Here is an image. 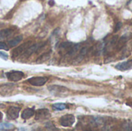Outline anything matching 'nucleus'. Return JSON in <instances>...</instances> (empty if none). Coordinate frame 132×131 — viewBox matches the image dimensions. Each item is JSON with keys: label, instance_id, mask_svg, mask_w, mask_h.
<instances>
[{"label": "nucleus", "instance_id": "f257e3e1", "mask_svg": "<svg viewBox=\"0 0 132 131\" xmlns=\"http://www.w3.org/2000/svg\"><path fill=\"white\" fill-rule=\"evenodd\" d=\"M32 45L31 41H28L22 45H20L19 46L16 47L15 49H13L12 53V58L15 59L18 58L19 56H22V55L26 51V49Z\"/></svg>", "mask_w": 132, "mask_h": 131}, {"label": "nucleus", "instance_id": "f03ea898", "mask_svg": "<svg viewBox=\"0 0 132 131\" xmlns=\"http://www.w3.org/2000/svg\"><path fill=\"white\" fill-rule=\"evenodd\" d=\"M45 42H38V43H35V44H32L27 49L26 51L22 55V58H29L32 53L39 51V49H41L44 46H45Z\"/></svg>", "mask_w": 132, "mask_h": 131}, {"label": "nucleus", "instance_id": "7ed1b4c3", "mask_svg": "<svg viewBox=\"0 0 132 131\" xmlns=\"http://www.w3.org/2000/svg\"><path fill=\"white\" fill-rule=\"evenodd\" d=\"M75 123V117L72 114H66L60 117V124L61 126L65 127H70Z\"/></svg>", "mask_w": 132, "mask_h": 131}, {"label": "nucleus", "instance_id": "20e7f679", "mask_svg": "<svg viewBox=\"0 0 132 131\" xmlns=\"http://www.w3.org/2000/svg\"><path fill=\"white\" fill-rule=\"evenodd\" d=\"M48 90L49 91L56 96H59V95H63L66 93L68 92V89L65 86H59V85H52V86H48Z\"/></svg>", "mask_w": 132, "mask_h": 131}, {"label": "nucleus", "instance_id": "39448f33", "mask_svg": "<svg viewBox=\"0 0 132 131\" xmlns=\"http://www.w3.org/2000/svg\"><path fill=\"white\" fill-rule=\"evenodd\" d=\"M47 81H48V78L43 77V76H34L27 80V82L29 84H31L32 86H43Z\"/></svg>", "mask_w": 132, "mask_h": 131}, {"label": "nucleus", "instance_id": "423d86ee", "mask_svg": "<svg viewBox=\"0 0 132 131\" xmlns=\"http://www.w3.org/2000/svg\"><path fill=\"white\" fill-rule=\"evenodd\" d=\"M36 113V120L38 121H43L45 120H47L50 117V112L49 110L44 108V109H39L35 113Z\"/></svg>", "mask_w": 132, "mask_h": 131}, {"label": "nucleus", "instance_id": "0eeeda50", "mask_svg": "<svg viewBox=\"0 0 132 131\" xmlns=\"http://www.w3.org/2000/svg\"><path fill=\"white\" fill-rule=\"evenodd\" d=\"M6 77L12 82H17L21 80L23 76H24V73L21 71H10L5 73Z\"/></svg>", "mask_w": 132, "mask_h": 131}, {"label": "nucleus", "instance_id": "6e6552de", "mask_svg": "<svg viewBox=\"0 0 132 131\" xmlns=\"http://www.w3.org/2000/svg\"><path fill=\"white\" fill-rule=\"evenodd\" d=\"M15 88L14 84L11 83H5L2 86H0V94L2 96H8L9 95Z\"/></svg>", "mask_w": 132, "mask_h": 131}, {"label": "nucleus", "instance_id": "1a4fd4ad", "mask_svg": "<svg viewBox=\"0 0 132 131\" xmlns=\"http://www.w3.org/2000/svg\"><path fill=\"white\" fill-rule=\"evenodd\" d=\"M20 108L18 107H11L7 110V117L10 120H15L19 117Z\"/></svg>", "mask_w": 132, "mask_h": 131}, {"label": "nucleus", "instance_id": "9d476101", "mask_svg": "<svg viewBox=\"0 0 132 131\" xmlns=\"http://www.w3.org/2000/svg\"><path fill=\"white\" fill-rule=\"evenodd\" d=\"M131 33H125L124 35H122V36L119 39V40H118L116 47H117V50H121L125 45L127 43L128 40H129V39L131 38Z\"/></svg>", "mask_w": 132, "mask_h": 131}, {"label": "nucleus", "instance_id": "9b49d317", "mask_svg": "<svg viewBox=\"0 0 132 131\" xmlns=\"http://www.w3.org/2000/svg\"><path fill=\"white\" fill-rule=\"evenodd\" d=\"M115 68L120 71H126L132 68V59H129L125 62L120 63L115 66Z\"/></svg>", "mask_w": 132, "mask_h": 131}, {"label": "nucleus", "instance_id": "f8f14e48", "mask_svg": "<svg viewBox=\"0 0 132 131\" xmlns=\"http://www.w3.org/2000/svg\"><path fill=\"white\" fill-rule=\"evenodd\" d=\"M35 113L36 112H35L34 108H26L22 111L21 117L23 120H28V119L31 118L32 116H34Z\"/></svg>", "mask_w": 132, "mask_h": 131}, {"label": "nucleus", "instance_id": "ddd939ff", "mask_svg": "<svg viewBox=\"0 0 132 131\" xmlns=\"http://www.w3.org/2000/svg\"><path fill=\"white\" fill-rule=\"evenodd\" d=\"M81 49V44L80 43H78V44H73L70 49L67 51V55L70 56H74L76 53H77V52L80 51V49Z\"/></svg>", "mask_w": 132, "mask_h": 131}, {"label": "nucleus", "instance_id": "4468645a", "mask_svg": "<svg viewBox=\"0 0 132 131\" xmlns=\"http://www.w3.org/2000/svg\"><path fill=\"white\" fill-rule=\"evenodd\" d=\"M22 39H23L22 36V35H19V36H18L13 38L12 39L9 40V41L8 42V46H9V47H15V46H17V45L22 40Z\"/></svg>", "mask_w": 132, "mask_h": 131}, {"label": "nucleus", "instance_id": "2eb2a0df", "mask_svg": "<svg viewBox=\"0 0 132 131\" xmlns=\"http://www.w3.org/2000/svg\"><path fill=\"white\" fill-rule=\"evenodd\" d=\"M12 32H13V29H11V28L1 30L0 31V40H2L5 38L9 37Z\"/></svg>", "mask_w": 132, "mask_h": 131}, {"label": "nucleus", "instance_id": "dca6fc26", "mask_svg": "<svg viewBox=\"0 0 132 131\" xmlns=\"http://www.w3.org/2000/svg\"><path fill=\"white\" fill-rule=\"evenodd\" d=\"M88 51H89V47L88 46H84V47H82L80 49V53H79V56H78V59L81 60L87 54Z\"/></svg>", "mask_w": 132, "mask_h": 131}, {"label": "nucleus", "instance_id": "f3484780", "mask_svg": "<svg viewBox=\"0 0 132 131\" xmlns=\"http://www.w3.org/2000/svg\"><path fill=\"white\" fill-rule=\"evenodd\" d=\"M67 107V106L64 103H55L52 106V108L54 110H58V111H61L65 110Z\"/></svg>", "mask_w": 132, "mask_h": 131}, {"label": "nucleus", "instance_id": "a211bd4d", "mask_svg": "<svg viewBox=\"0 0 132 131\" xmlns=\"http://www.w3.org/2000/svg\"><path fill=\"white\" fill-rule=\"evenodd\" d=\"M73 45V43L71 42H63L60 43L59 47L60 49H68L69 50Z\"/></svg>", "mask_w": 132, "mask_h": 131}, {"label": "nucleus", "instance_id": "6ab92c4d", "mask_svg": "<svg viewBox=\"0 0 132 131\" xmlns=\"http://www.w3.org/2000/svg\"><path fill=\"white\" fill-rule=\"evenodd\" d=\"M13 128V125L9 123H1L0 124V130H8Z\"/></svg>", "mask_w": 132, "mask_h": 131}, {"label": "nucleus", "instance_id": "aec40b11", "mask_svg": "<svg viewBox=\"0 0 132 131\" xmlns=\"http://www.w3.org/2000/svg\"><path fill=\"white\" fill-rule=\"evenodd\" d=\"M122 127L125 130L132 131V122L131 121H125L122 124Z\"/></svg>", "mask_w": 132, "mask_h": 131}, {"label": "nucleus", "instance_id": "412c9836", "mask_svg": "<svg viewBox=\"0 0 132 131\" xmlns=\"http://www.w3.org/2000/svg\"><path fill=\"white\" fill-rule=\"evenodd\" d=\"M50 54L49 53H45L44 55L41 56L39 58H38V59H37L36 63H42V62H43V61H45V60L48 59L50 58Z\"/></svg>", "mask_w": 132, "mask_h": 131}, {"label": "nucleus", "instance_id": "4be33fe9", "mask_svg": "<svg viewBox=\"0 0 132 131\" xmlns=\"http://www.w3.org/2000/svg\"><path fill=\"white\" fill-rule=\"evenodd\" d=\"M45 127H46V129L50 130H57V129L55 127V126H54V124H53L52 121H48L47 123H46V124H45Z\"/></svg>", "mask_w": 132, "mask_h": 131}, {"label": "nucleus", "instance_id": "5701e85b", "mask_svg": "<svg viewBox=\"0 0 132 131\" xmlns=\"http://www.w3.org/2000/svg\"><path fill=\"white\" fill-rule=\"evenodd\" d=\"M0 49H4V50H9V46L4 42H0Z\"/></svg>", "mask_w": 132, "mask_h": 131}, {"label": "nucleus", "instance_id": "b1692460", "mask_svg": "<svg viewBox=\"0 0 132 131\" xmlns=\"http://www.w3.org/2000/svg\"><path fill=\"white\" fill-rule=\"evenodd\" d=\"M121 26H122V22H118L117 23V25H116L115 28H114V32H117L118 31H119V30H120V29L121 28Z\"/></svg>", "mask_w": 132, "mask_h": 131}, {"label": "nucleus", "instance_id": "393cba45", "mask_svg": "<svg viewBox=\"0 0 132 131\" xmlns=\"http://www.w3.org/2000/svg\"><path fill=\"white\" fill-rule=\"evenodd\" d=\"M0 57H1V58H2L4 60H7V59H8V58H9V56H8V54H6L5 53H4V52H1V51H0Z\"/></svg>", "mask_w": 132, "mask_h": 131}, {"label": "nucleus", "instance_id": "a878e982", "mask_svg": "<svg viewBox=\"0 0 132 131\" xmlns=\"http://www.w3.org/2000/svg\"><path fill=\"white\" fill-rule=\"evenodd\" d=\"M49 5H51V6H53L54 5V1L53 0H50L49 1Z\"/></svg>", "mask_w": 132, "mask_h": 131}, {"label": "nucleus", "instance_id": "bb28decb", "mask_svg": "<svg viewBox=\"0 0 132 131\" xmlns=\"http://www.w3.org/2000/svg\"><path fill=\"white\" fill-rule=\"evenodd\" d=\"M2 118V113H0V120Z\"/></svg>", "mask_w": 132, "mask_h": 131}, {"label": "nucleus", "instance_id": "cd10ccee", "mask_svg": "<svg viewBox=\"0 0 132 131\" xmlns=\"http://www.w3.org/2000/svg\"><path fill=\"white\" fill-rule=\"evenodd\" d=\"M131 107H132V106H131Z\"/></svg>", "mask_w": 132, "mask_h": 131}]
</instances>
